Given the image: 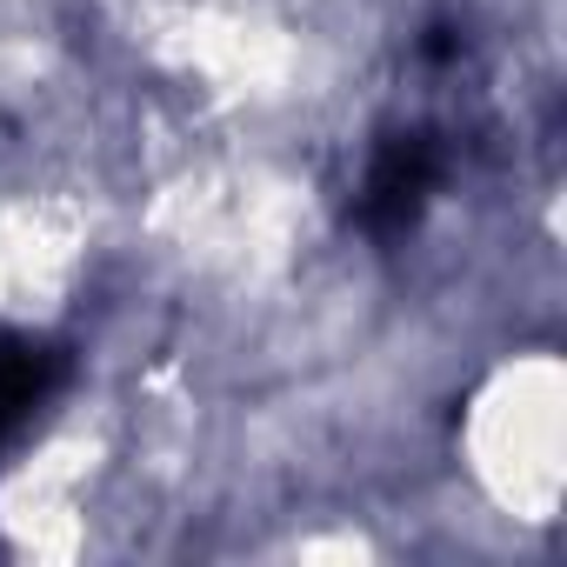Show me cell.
<instances>
[{
    "label": "cell",
    "instance_id": "1",
    "mask_svg": "<svg viewBox=\"0 0 567 567\" xmlns=\"http://www.w3.org/2000/svg\"><path fill=\"white\" fill-rule=\"evenodd\" d=\"M434 181H441V154H434V141H394L381 161H374V174H368V187H361V214H368V227H408L414 214H421V200L434 194Z\"/></svg>",
    "mask_w": 567,
    "mask_h": 567
}]
</instances>
